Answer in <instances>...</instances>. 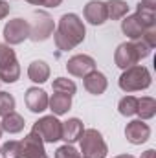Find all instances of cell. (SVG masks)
Listing matches in <instances>:
<instances>
[{"label": "cell", "mask_w": 156, "mask_h": 158, "mask_svg": "<svg viewBox=\"0 0 156 158\" xmlns=\"http://www.w3.org/2000/svg\"><path fill=\"white\" fill-rule=\"evenodd\" d=\"M84 37H86L84 24L76 13H64L59 20L55 33H53L55 46L61 52H68V50L79 46L84 40Z\"/></svg>", "instance_id": "obj_1"}, {"label": "cell", "mask_w": 156, "mask_h": 158, "mask_svg": "<svg viewBox=\"0 0 156 158\" xmlns=\"http://www.w3.org/2000/svg\"><path fill=\"white\" fill-rule=\"evenodd\" d=\"M149 53H151V48L142 39L130 40V42H123L117 46L116 53H114V61H116V66L127 70V68L134 66L140 59L149 57Z\"/></svg>", "instance_id": "obj_2"}, {"label": "cell", "mask_w": 156, "mask_h": 158, "mask_svg": "<svg viewBox=\"0 0 156 158\" xmlns=\"http://www.w3.org/2000/svg\"><path fill=\"white\" fill-rule=\"evenodd\" d=\"M153 83L151 74L145 66L142 64H134L130 68H127L121 77H119V88L123 92H136V90H145L149 88Z\"/></svg>", "instance_id": "obj_3"}, {"label": "cell", "mask_w": 156, "mask_h": 158, "mask_svg": "<svg viewBox=\"0 0 156 158\" xmlns=\"http://www.w3.org/2000/svg\"><path fill=\"white\" fill-rule=\"evenodd\" d=\"M81 153L86 158H105L109 153V147L101 136L99 131L96 129H86L81 134Z\"/></svg>", "instance_id": "obj_4"}, {"label": "cell", "mask_w": 156, "mask_h": 158, "mask_svg": "<svg viewBox=\"0 0 156 158\" xmlns=\"http://www.w3.org/2000/svg\"><path fill=\"white\" fill-rule=\"evenodd\" d=\"M20 77V66L15 52L7 44H0V81L15 83Z\"/></svg>", "instance_id": "obj_5"}, {"label": "cell", "mask_w": 156, "mask_h": 158, "mask_svg": "<svg viewBox=\"0 0 156 158\" xmlns=\"http://www.w3.org/2000/svg\"><path fill=\"white\" fill-rule=\"evenodd\" d=\"M33 132H37L42 142H48V143H55L61 140V132H63V123L55 118L53 114L51 116H44L39 121L33 123Z\"/></svg>", "instance_id": "obj_6"}, {"label": "cell", "mask_w": 156, "mask_h": 158, "mask_svg": "<svg viewBox=\"0 0 156 158\" xmlns=\"http://www.w3.org/2000/svg\"><path fill=\"white\" fill-rule=\"evenodd\" d=\"M33 19H35L33 26L30 24V39L33 42H42L50 39V35L53 33V19L44 11H35Z\"/></svg>", "instance_id": "obj_7"}, {"label": "cell", "mask_w": 156, "mask_h": 158, "mask_svg": "<svg viewBox=\"0 0 156 158\" xmlns=\"http://www.w3.org/2000/svg\"><path fill=\"white\" fill-rule=\"evenodd\" d=\"M4 39L7 44H20L30 39V22L24 19H13L4 26Z\"/></svg>", "instance_id": "obj_8"}, {"label": "cell", "mask_w": 156, "mask_h": 158, "mask_svg": "<svg viewBox=\"0 0 156 158\" xmlns=\"http://www.w3.org/2000/svg\"><path fill=\"white\" fill-rule=\"evenodd\" d=\"M125 136H127V140H129L130 143L142 145V143H145V142L149 140L151 129H149V125H147L143 119H134V121H130V123L125 127Z\"/></svg>", "instance_id": "obj_9"}, {"label": "cell", "mask_w": 156, "mask_h": 158, "mask_svg": "<svg viewBox=\"0 0 156 158\" xmlns=\"http://www.w3.org/2000/svg\"><path fill=\"white\" fill-rule=\"evenodd\" d=\"M66 70L76 77H84L86 74L96 70V61L90 55H74L72 59H68Z\"/></svg>", "instance_id": "obj_10"}, {"label": "cell", "mask_w": 156, "mask_h": 158, "mask_svg": "<svg viewBox=\"0 0 156 158\" xmlns=\"http://www.w3.org/2000/svg\"><path fill=\"white\" fill-rule=\"evenodd\" d=\"M22 151H24V158H50L44 151V142L37 132H30L22 142Z\"/></svg>", "instance_id": "obj_11"}, {"label": "cell", "mask_w": 156, "mask_h": 158, "mask_svg": "<svg viewBox=\"0 0 156 158\" xmlns=\"http://www.w3.org/2000/svg\"><path fill=\"white\" fill-rule=\"evenodd\" d=\"M84 19L92 24V26H101L109 15H107V4L101 0H92L84 6Z\"/></svg>", "instance_id": "obj_12"}, {"label": "cell", "mask_w": 156, "mask_h": 158, "mask_svg": "<svg viewBox=\"0 0 156 158\" xmlns=\"http://www.w3.org/2000/svg\"><path fill=\"white\" fill-rule=\"evenodd\" d=\"M24 99H26V105H28V109L31 110V112H42V110H46L48 109V94L42 90V88H37V86H31V88H28L26 90V96H24Z\"/></svg>", "instance_id": "obj_13"}, {"label": "cell", "mask_w": 156, "mask_h": 158, "mask_svg": "<svg viewBox=\"0 0 156 158\" xmlns=\"http://www.w3.org/2000/svg\"><path fill=\"white\" fill-rule=\"evenodd\" d=\"M107 85H109V81L105 77V74H101L97 70H94V72L84 76V88H86V92H90L94 96L103 94L107 90Z\"/></svg>", "instance_id": "obj_14"}, {"label": "cell", "mask_w": 156, "mask_h": 158, "mask_svg": "<svg viewBox=\"0 0 156 158\" xmlns=\"http://www.w3.org/2000/svg\"><path fill=\"white\" fill-rule=\"evenodd\" d=\"M83 121L77 118H70L68 121H64L63 123V132H61V140H64L66 143H74V142H77L79 138H81V134H83Z\"/></svg>", "instance_id": "obj_15"}, {"label": "cell", "mask_w": 156, "mask_h": 158, "mask_svg": "<svg viewBox=\"0 0 156 158\" xmlns=\"http://www.w3.org/2000/svg\"><path fill=\"white\" fill-rule=\"evenodd\" d=\"M121 30L130 40L142 39V35L145 33V30H143V26H142V22L136 15L125 17V20H121Z\"/></svg>", "instance_id": "obj_16"}, {"label": "cell", "mask_w": 156, "mask_h": 158, "mask_svg": "<svg viewBox=\"0 0 156 158\" xmlns=\"http://www.w3.org/2000/svg\"><path fill=\"white\" fill-rule=\"evenodd\" d=\"M48 105L51 109V112L55 116H61V114H66L72 107V96L68 94H61V92H55L50 99H48Z\"/></svg>", "instance_id": "obj_17"}, {"label": "cell", "mask_w": 156, "mask_h": 158, "mask_svg": "<svg viewBox=\"0 0 156 158\" xmlns=\"http://www.w3.org/2000/svg\"><path fill=\"white\" fill-rule=\"evenodd\" d=\"M0 125H2V131H6V132H9V134H17V132H20L22 129H24V118L20 116V114H17V112H9V114H6L4 119L0 121Z\"/></svg>", "instance_id": "obj_18"}, {"label": "cell", "mask_w": 156, "mask_h": 158, "mask_svg": "<svg viewBox=\"0 0 156 158\" xmlns=\"http://www.w3.org/2000/svg\"><path fill=\"white\" fill-rule=\"evenodd\" d=\"M28 76L33 83H46L50 77V66L44 61H33L28 68Z\"/></svg>", "instance_id": "obj_19"}, {"label": "cell", "mask_w": 156, "mask_h": 158, "mask_svg": "<svg viewBox=\"0 0 156 158\" xmlns=\"http://www.w3.org/2000/svg\"><path fill=\"white\" fill-rule=\"evenodd\" d=\"M105 4H107V15H109V19H112V20L123 19V17L127 15V11H129V6H127L125 0H109V2H105Z\"/></svg>", "instance_id": "obj_20"}, {"label": "cell", "mask_w": 156, "mask_h": 158, "mask_svg": "<svg viewBox=\"0 0 156 158\" xmlns=\"http://www.w3.org/2000/svg\"><path fill=\"white\" fill-rule=\"evenodd\" d=\"M136 114H138L142 119L154 118V114H156V101L153 99V98H142V99H138Z\"/></svg>", "instance_id": "obj_21"}, {"label": "cell", "mask_w": 156, "mask_h": 158, "mask_svg": "<svg viewBox=\"0 0 156 158\" xmlns=\"http://www.w3.org/2000/svg\"><path fill=\"white\" fill-rule=\"evenodd\" d=\"M0 155L4 158H24V151H22V143L20 142H6L0 147Z\"/></svg>", "instance_id": "obj_22"}, {"label": "cell", "mask_w": 156, "mask_h": 158, "mask_svg": "<svg viewBox=\"0 0 156 158\" xmlns=\"http://www.w3.org/2000/svg\"><path fill=\"white\" fill-rule=\"evenodd\" d=\"M136 109H138V99L134 96H125L119 99V105H117V110L121 116H134L136 114Z\"/></svg>", "instance_id": "obj_23"}, {"label": "cell", "mask_w": 156, "mask_h": 158, "mask_svg": "<svg viewBox=\"0 0 156 158\" xmlns=\"http://www.w3.org/2000/svg\"><path fill=\"white\" fill-rule=\"evenodd\" d=\"M53 90L55 92H61V94H68V96H74L77 86L72 79H66V77H57L53 81Z\"/></svg>", "instance_id": "obj_24"}, {"label": "cell", "mask_w": 156, "mask_h": 158, "mask_svg": "<svg viewBox=\"0 0 156 158\" xmlns=\"http://www.w3.org/2000/svg\"><path fill=\"white\" fill-rule=\"evenodd\" d=\"M15 109V98L9 92H0V116L4 118L6 114L13 112Z\"/></svg>", "instance_id": "obj_25"}, {"label": "cell", "mask_w": 156, "mask_h": 158, "mask_svg": "<svg viewBox=\"0 0 156 158\" xmlns=\"http://www.w3.org/2000/svg\"><path fill=\"white\" fill-rule=\"evenodd\" d=\"M55 158H81V155H79L70 143H66V145H61L55 151Z\"/></svg>", "instance_id": "obj_26"}, {"label": "cell", "mask_w": 156, "mask_h": 158, "mask_svg": "<svg viewBox=\"0 0 156 158\" xmlns=\"http://www.w3.org/2000/svg\"><path fill=\"white\" fill-rule=\"evenodd\" d=\"M9 15V4L6 0H0V19H6Z\"/></svg>", "instance_id": "obj_27"}, {"label": "cell", "mask_w": 156, "mask_h": 158, "mask_svg": "<svg viewBox=\"0 0 156 158\" xmlns=\"http://www.w3.org/2000/svg\"><path fill=\"white\" fill-rule=\"evenodd\" d=\"M61 2L63 0H44L42 6H46V7H57V6H61Z\"/></svg>", "instance_id": "obj_28"}, {"label": "cell", "mask_w": 156, "mask_h": 158, "mask_svg": "<svg viewBox=\"0 0 156 158\" xmlns=\"http://www.w3.org/2000/svg\"><path fill=\"white\" fill-rule=\"evenodd\" d=\"M140 4H143V6H147V7H156V0H142Z\"/></svg>", "instance_id": "obj_29"}, {"label": "cell", "mask_w": 156, "mask_h": 158, "mask_svg": "<svg viewBox=\"0 0 156 158\" xmlns=\"http://www.w3.org/2000/svg\"><path fill=\"white\" fill-rule=\"evenodd\" d=\"M142 158H154V151H153V149H149V151H145V153L142 155Z\"/></svg>", "instance_id": "obj_30"}, {"label": "cell", "mask_w": 156, "mask_h": 158, "mask_svg": "<svg viewBox=\"0 0 156 158\" xmlns=\"http://www.w3.org/2000/svg\"><path fill=\"white\" fill-rule=\"evenodd\" d=\"M26 2H30V4H33V6H42V4H44V0H26Z\"/></svg>", "instance_id": "obj_31"}, {"label": "cell", "mask_w": 156, "mask_h": 158, "mask_svg": "<svg viewBox=\"0 0 156 158\" xmlns=\"http://www.w3.org/2000/svg\"><path fill=\"white\" fill-rule=\"evenodd\" d=\"M114 158H134L132 155H119V156H114Z\"/></svg>", "instance_id": "obj_32"}, {"label": "cell", "mask_w": 156, "mask_h": 158, "mask_svg": "<svg viewBox=\"0 0 156 158\" xmlns=\"http://www.w3.org/2000/svg\"><path fill=\"white\" fill-rule=\"evenodd\" d=\"M0 136H2V125H0Z\"/></svg>", "instance_id": "obj_33"}, {"label": "cell", "mask_w": 156, "mask_h": 158, "mask_svg": "<svg viewBox=\"0 0 156 158\" xmlns=\"http://www.w3.org/2000/svg\"><path fill=\"white\" fill-rule=\"evenodd\" d=\"M83 158H86V156H83Z\"/></svg>", "instance_id": "obj_34"}]
</instances>
